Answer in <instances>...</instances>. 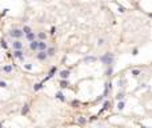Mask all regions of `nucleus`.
I'll return each instance as SVG.
<instances>
[{"label": "nucleus", "instance_id": "nucleus-1", "mask_svg": "<svg viewBox=\"0 0 152 128\" xmlns=\"http://www.w3.org/2000/svg\"><path fill=\"white\" fill-rule=\"evenodd\" d=\"M99 60H100L103 64H105V65H112V64H113V60H115V55L111 54V52H105L103 56L99 57Z\"/></svg>", "mask_w": 152, "mask_h": 128}, {"label": "nucleus", "instance_id": "nucleus-2", "mask_svg": "<svg viewBox=\"0 0 152 128\" xmlns=\"http://www.w3.org/2000/svg\"><path fill=\"white\" fill-rule=\"evenodd\" d=\"M10 36L12 37L14 40H20L24 35H23V32H21L20 28H14V30L10 31Z\"/></svg>", "mask_w": 152, "mask_h": 128}, {"label": "nucleus", "instance_id": "nucleus-3", "mask_svg": "<svg viewBox=\"0 0 152 128\" xmlns=\"http://www.w3.org/2000/svg\"><path fill=\"white\" fill-rule=\"evenodd\" d=\"M11 45H12L14 51H23V48H24V43L21 40H14Z\"/></svg>", "mask_w": 152, "mask_h": 128}, {"label": "nucleus", "instance_id": "nucleus-4", "mask_svg": "<svg viewBox=\"0 0 152 128\" xmlns=\"http://www.w3.org/2000/svg\"><path fill=\"white\" fill-rule=\"evenodd\" d=\"M69 75H71V71H69V69H61V71L59 72V76H60L61 80H68Z\"/></svg>", "mask_w": 152, "mask_h": 128}, {"label": "nucleus", "instance_id": "nucleus-5", "mask_svg": "<svg viewBox=\"0 0 152 128\" xmlns=\"http://www.w3.org/2000/svg\"><path fill=\"white\" fill-rule=\"evenodd\" d=\"M36 40L37 41H45L47 40V34L44 31H39L36 34Z\"/></svg>", "mask_w": 152, "mask_h": 128}, {"label": "nucleus", "instance_id": "nucleus-6", "mask_svg": "<svg viewBox=\"0 0 152 128\" xmlns=\"http://www.w3.org/2000/svg\"><path fill=\"white\" fill-rule=\"evenodd\" d=\"M56 71H58V68H56V67H52V68H51V69H49V74H48V76H47V78H45V79H44V80L41 81V83H43V84H44V83H45V81H47V80H49V79L52 78V76H54L55 74H56Z\"/></svg>", "mask_w": 152, "mask_h": 128}, {"label": "nucleus", "instance_id": "nucleus-7", "mask_svg": "<svg viewBox=\"0 0 152 128\" xmlns=\"http://www.w3.org/2000/svg\"><path fill=\"white\" fill-rule=\"evenodd\" d=\"M36 59L39 61H45L48 59V56H47L45 52H37V54H36Z\"/></svg>", "mask_w": 152, "mask_h": 128}, {"label": "nucleus", "instance_id": "nucleus-8", "mask_svg": "<svg viewBox=\"0 0 152 128\" xmlns=\"http://www.w3.org/2000/svg\"><path fill=\"white\" fill-rule=\"evenodd\" d=\"M111 88H112V84L107 81V83L104 84V94H103V96H104V98H107V96H108V92H111Z\"/></svg>", "mask_w": 152, "mask_h": 128}, {"label": "nucleus", "instance_id": "nucleus-9", "mask_svg": "<svg viewBox=\"0 0 152 128\" xmlns=\"http://www.w3.org/2000/svg\"><path fill=\"white\" fill-rule=\"evenodd\" d=\"M25 40L27 41H34V40H36V32H34V31H32V32H29V34L28 35H25Z\"/></svg>", "mask_w": 152, "mask_h": 128}, {"label": "nucleus", "instance_id": "nucleus-10", "mask_svg": "<svg viewBox=\"0 0 152 128\" xmlns=\"http://www.w3.org/2000/svg\"><path fill=\"white\" fill-rule=\"evenodd\" d=\"M45 54H47V56H48V57L55 56V54H56V48H55V47H48V48H47V51H45Z\"/></svg>", "mask_w": 152, "mask_h": 128}, {"label": "nucleus", "instance_id": "nucleus-11", "mask_svg": "<svg viewBox=\"0 0 152 128\" xmlns=\"http://www.w3.org/2000/svg\"><path fill=\"white\" fill-rule=\"evenodd\" d=\"M14 57L20 59L21 61L24 60V51H14Z\"/></svg>", "mask_w": 152, "mask_h": 128}, {"label": "nucleus", "instance_id": "nucleus-12", "mask_svg": "<svg viewBox=\"0 0 152 128\" xmlns=\"http://www.w3.org/2000/svg\"><path fill=\"white\" fill-rule=\"evenodd\" d=\"M37 45H39V41H37V40L31 41V43H29V49L34 51V52H36V51H37Z\"/></svg>", "mask_w": 152, "mask_h": 128}, {"label": "nucleus", "instance_id": "nucleus-13", "mask_svg": "<svg viewBox=\"0 0 152 128\" xmlns=\"http://www.w3.org/2000/svg\"><path fill=\"white\" fill-rule=\"evenodd\" d=\"M109 107H111V101H109V100H105V101H104V104H103V108H101L100 111H99V113H101V112H104L105 109H108Z\"/></svg>", "mask_w": 152, "mask_h": 128}, {"label": "nucleus", "instance_id": "nucleus-14", "mask_svg": "<svg viewBox=\"0 0 152 128\" xmlns=\"http://www.w3.org/2000/svg\"><path fill=\"white\" fill-rule=\"evenodd\" d=\"M98 60V57H95V56H87V57H84V63H95V61Z\"/></svg>", "mask_w": 152, "mask_h": 128}, {"label": "nucleus", "instance_id": "nucleus-15", "mask_svg": "<svg viewBox=\"0 0 152 128\" xmlns=\"http://www.w3.org/2000/svg\"><path fill=\"white\" fill-rule=\"evenodd\" d=\"M55 98L58 99V100H60V101H64V100H65V98H64V94H63L61 91L56 92V95H55Z\"/></svg>", "mask_w": 152, "mask_h": 128}, {"label": "nucleus", "instance_id": "nucleus-16", "mask_svg": "<svg viewBox=\"0 0 152 128\" xmlns=\"http://www.w3.org/2000/svg\"><path fill=\"white\" fill-rule=\"evenodd\" d=\"M12 65H11V64H8V65H4L3 67V72L4 74H11V72H12Z\"/></svg>", "mask_w": 152, "mask_h": 128}, {"label": "nucleus", "instance_id": "nucleus-17", "mask_svg": "<svg viewBox=\"0 0 152 128\" xmlns=\"http://www.w3.org/2000/svg\"><path fill=\"white\" fill-rule=\"evenodd\" d=\"M28 111H29V104H24L23 105V108H21V115H27L28 113Z\"/></svg>", "mask_w": 152, "mask_h": 128}, {"label": "nucleus", "instance_id": "nucleus-18", "mask_svg": "<svg viewBox=\"0 0 152 128\" xmlns=\"http://www.w3.org/2000/svg\"><path fill=\"white\" fill-rule=\"evenodd\" d=\"M21 32H23V35H28L29 32H32V30H31V27H28V25H24V27L21 28Z\"/></svg>", "mask_w": 152, "mask_h": 128}, {"label": "nucleus", "instance_id": "nucleus-19", "mask_svg": "<svg viewBox=\"0 0 152 128\" xmlns=\"http://www.w3.org/2000/svg\"><path fill=\"white\" fill-rule=\"evenodd\" d=\"M68 85H69V81H68V80H60V88H61V89L67 88Z\"/></svg>", "mask_w": 152, "mask_h": 128}, {"label": "nucleus", "instance_id": "nucleus-20", "mask_svg": "<svg viewBox=\"0 0 152 128\" xmlns=\"http://www.w3.org/2000/svg\"><path fill=\"white\" fill-rule=\"evenodd\" d=\"M43 83H36V84L34 85V91H40L41 88H43Z\"/></svg>", "mask_w": 152, "mask_h": 128}, {"label": "nucleus", "instance_id": "nucleus-21", "mask_svg": "<svg viewBox=\"0 0 152 128\" xmlns=\"http://www.w3.org/2000/svg\"><path fill=\"white\" fill-rule=\"evenodd\" d=\"M105 41H107V40H105L104 37H100V39H98V47H103V45L105 44Z\"/></svg>", "mask_w": 152, "mask_h": 128}, {"label": "nucleus", "instance_id": "nucleus-22", "mask_svg": "<svg viewBox=\"0 0 152 128\" xmlns=\"http://www.w3.org/2000/svg\"><path fill=\"white\" fill-rule=\"evenodd\" d=\"M78 123L81 124V125H84L85 123H87V119H85L84 116H80V118H78Z\"/></svg>", "mask_w": 152, "mask_h": 128}, {"label": "nucleus", "instance_id": "nucleus-23", "mask_svg": "<svg viewBox=\"0 0 152 128\" xmlns=\"http://www.w3.org/2000/svg\"><path fill=\"white\" fill-rule=\"evenodd\" d=\"M123 99H124V92H119V94L116 95V100H118V101H123Z\"/></svg>", "mask_w": 152, "mask_h": 128}, {"label": "nucleus", "instance_id": "nucleus-24", "mask_svg": "<svg viewBox=\"0 0 152 128\" xmlns=\"http://www.w3.org/2000/svg\"><path fill=\"white\" fill-rule=\"evenodd\" d=\"M124 107H125V103H124V101H119V103H118V109H119V111H123V109H124Z\"/></svg>", "mask_w": 152, "mask_h": 128}, {"label": "nucleus", "instance_id": "nucleus-25", "mask_svg": "<svg viewBox=\"0 0 152 128\" xmlns=\"http://www.w3.org/2000/svg\"><path fill=\"white\" fill-rule=\"evenodd\" d=\"M140 74H142L140 69H132V71H131V75H132V76H135V78H137Z\"/></svg>", "mask_w": 152, "mask_h": 128}, {"label": "nucleus", "instance_id": "nucleus-26", "mask_svg": "<svg viewBox=\"0 0 152 128\" xmlns=\"http://www.w3.org/2000/svg\"><path fill=\"white\" fill-rule=\"evenodd\" d=\"M124 84H125V80H124V79H122V80L119 79V81H118V85H119V88H123V87H124Z\"/></svg>", "mask_w": 152, "mask_h": 128}, {"label": "nucleus", "instance_id": "nucleus-27", "mask_svg": "<svg viewBox=\"0 0 152 128\" xmlns=\"http://www.w3.org/2000/svg\"><path fill=\"white\" fill-rule=\"evenodd\" d=\"M79 104H80V103H79V100H76V99L72 101V107H74V108H78V107H79Z\"/></svg>", "mask_w": 152, "mask_h": 128}, {"label": "nucleus", "instance_id": "nucleus-28", "mask_svg": "<svg viewBox=\"0 0 152 128\" xmlns=\"http://www.w3.org/2000/svg\"><path fill=\"white\" fill-rule=\"evenodd\" d=\"M0 45H1V48H4V49L8 47V45H7V41H5V40H1V41H0Z\"/></svg>", "mask_w": 152, "mask_h": 128}, {"label": "nucleus", "instance_id": "nucleus-29", "mask_svg": "<svg viewBox=\"0 0 152 128\" xmlns=\"http://www.w3.org/2000/svg\"><path fill=\"white\" fill-rule=\"evenodd\" d=\"M24 68L28 69V71H31V69H32V64H24Z\"/></svg>", "mask_w": 152, "mask_h": 128}, {"label": "nucleus", "instance_id": "nucleus-30", "mask_svg": "<svg viewBox=\"0 0 152 128\" xmlns=\"http://www.w3.org/2000/svg\"><path fill=\"white\" fill-rule=\"evenodd\" d=\"M5 87H7V83L3 80H0V88H5Z\"/></svg>", "mask_w": 152, "mask_h": 128}, {"label": "nucleus", "instance_id": "nucleus-31", "mask_svg": "<svg viewBox=\"0 0 152 128\" xmlns=\"http://www.w3.org/2000/svg\"><path fill=\"white\" fill-rule=\"evenodd\" d=\"M137 54H139V49H137V48H133V49H132V55H133V56H136Z\"/></svg>", "mask_w": 152, "mask_h": 128}, {"label": "nucleus", "instance_id": "nucleus-32", "mask_svg": "<svg viewBox=\"0 0 152 128\" xmlns=\"http://www.w3.org/2000/svg\"><path fill=\"white\" fill-rule=\"evenodd\" d=\"M118 8H119V12H124V11H125V8L123 7V5H120V4L118 5Z\"/></svg>", "mask_w": 152, "mask_h": 128}, {"label": "nucleus", "instance_id": "nucleus-33", "mask_svg": "<svg viewBox=\"0 0 152 128\" xmlns=\"http://www.w3.org/2000/svg\"><path fill=\"white\" fill-rule=\"evenodd\" d=\"M7 12H8V8H5V10H4L0 15H1V16H5V15H7Z\"/></svg>", "mask_w": 152, "mask_h": 128}, {"label": "nucleus", "instance_id": "nucleus-34", "mask_svg": "<svg viewBox=\"0 0 152 128\" xmlns=\"http://www.w3.org/2000/svg\"><path fill=\"white\" fill-rule=\"evenodd\" d=\"M103 99H105V98H104V96H103V95H101V96H99V98L96 99V101H101V100H103Z\"/></svg>", "mask_w": 152, "mask_h": 128}, {"label": "nucleus", "instance_id": "nucleus-35", "mask_svg": "<svg viewBox=\"0 0 152 128\" xmlns=\"http://www.w3.org/2000/svg\"><path fill=\"white\" fill-rule=\"evenodd\" d=\"M55 31H56V30H55V27H52V28H51V34L54 35V34H55Z\"/></svg>", "mask_w": 152, "mask_h": 128}, {"label": "nucleus", "instance_id": "nucleus-36", "mask_svg": "<svg viewBox=\"0 0 152 128\" xmlns=\"http://www.w3.org/2000/svg\"><path fill=\"white\" fill-rule=\"evenodd\" d=\"M1 127H3V123H0V128H1Z\"/></svg>", "mask_w": 152, "mask_h": 128}, {"label": "nucleus", "instance_id": "nucleus-37", "mask_svg": "<svg viewBox=\"0 0 152 128\" xmlns=\"http://www.w3.org/2000/svg\"><path fill=\"white\" fill-rule=\"evenodd\" d=\"M51 128H55V127H51Z\"/></svg>", "mask_w": 152, "mask_h": 128}]
</instances>
